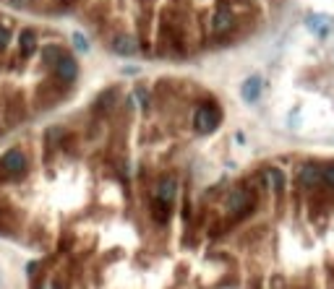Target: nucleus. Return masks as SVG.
Returning a JSON list of instances; mask_svg holds the SVG:
<instances>
[{
  "label": "nucleus",
  "mask_w": 334,
  "mask_h": 289,
  "mask_svg": "<svg viewBox=\"0 0 334 289\" xmlns=\"http://www.w3.org/2000/svg\"><path fill=\"white\" fill-rule=\"evenodd\" d=\"M321 180L326 182L329 188H334V162H329V164L321 167Z\"/></svg>",
  "instance_id": "dca6fc26"
},
{
  "label": "nucleus",
  "mask_w": 334,
  "mask_h": 289,
  "mask_svg": "<svg viewBox=\"0 0 334 289\" xmlns=\"http://www.w3.org/2000/svg\"><path fill=\"white\" fill-rule=\"evenodd\" d=\"M110 47H113V52L120 55V57H131V55L139 52V39L131 37V34H118V37L113 39Z\"/></svg>",
  "instance_id": "39448f33"
},
{
  "label": "nucleus",
  "mask_w": 334,
  "mask_h": 289,
  "mask_svg": "<svg viewBox=\"0 0 334 289\" xmlns=\"http://www.w3.org/2000/svg\"><path fill=\"white\" fill-rule=\"evenodd\" d=\"M37 268H39V263H37V261L26 263V273H29V276H34V273H37Z\"/></svg>",
  "instance_id": "6ab92c4d"
},
{
  "label": "nucleus",
  "mask_w": 334,
  "mask_h": 289,
  "mask_svg": "<svg viewBox=\"0 0 334 289\" xmlns=\"http://www.w3.org/2000/svg\"><path fill=\"white\" fill-rule=\"evenodd\" d=\"M0 170L8 172L11 177H19V175H24V172H26V157L21 154L19 149L6 151V154L0 157Z\"/></svg>",
  "instance_id": "7ed1b4c3"
},
{
  "label": "nucleus",
  "mask_w": 334,
  "mask_h": 289,
  "mask_svg": "<svg viewBox=\"0 0 334 289\" xmlns=\"http://www.w3.org/2000/svg\"><path fill=\"white\" fill-rule=\"evenodd\" d=\"M133 99H139V104H141V107L146 110V104H149V94H146V89H139V91H136V97Z\"/></svg>",
  "instance_id": "a211bd4d"
},
{
  "label": "nucleus",
  "mask_w": 334,
  "mask_h": 289,
  "mask_svg": "<svg viewBox=\"0 0 334 289\" xmlns=\"http://www.w3.org/2000/svg\"><path fill=\"white\" fill-rule=\"evenodd\" d=\"M19 47H21V55H32L37 50V34L32 32V29H24V32H21Z\"/></svg>",
  "instance_id": "9b49d317"
},
{
  "label": "nucleus",
  "mask_w": 334,
  "mask_h": 289,
  "mask_svg": "<svg viewBox=\"0 0 334 289\" xmlns=\"http://www.w3.org/2000/svg\"><path fill=\"white\" fill-rule=\"evenodd\" d=\"M63 55H66V52L60 50V47H55V44H50V47H44V50H42V60H44L47 65H55Z\"/></svg>",
  "instance_id": "4468645a"
},
{
  "label": "nucleus",
  "mask_w": 334,
  "mask_h": 289,
  "mask_svg": "<svg viewBox=\"0 0 334 289\" xmlns=\"http://www.w3.org/2000/svg\"><path fill=\"white\" fill-rule=\"evenodd\" d=\"M233 24H235V16H233V11L230 8H217V13H214V19H211V29H214L217 34H225V32H230L233 29Z\"/></svg>",
  "instance_id": "1a4fd4ad"
},
{
  "label": "nucleus",
  "mask_w": 334,
  "mask_h": 289,
  "mask_svg": "<svg viewBox=\"0 0 334 289\" xmlns=\"http://www.w3.org/2000/svg\"><path fill=\"white\" fill-rule=\"evenodd\" d=\"M115 102H118V91H115V89H107V91H102L99 99L94 102V110H97V112H110Z\"/></svg>",
  "instance_id": "9d476101"
},
{
  "label": "nucleus",
  "mask_w": 334,
  "mask_h": 289,
  "mask_svg": "<svg viewBox=\"0 0 334 289\" xmlns=\"http://www.w3.org/2000/svg\"><path fill=\"white\" fill-rule=\"evenodd\" d=\"M264 175L271 182V190H274V193H282L285 190V172L282 170H277V167H266Z\"/></svg>",
  "instance_id": "f8f14e48"
},
{
  "label": "nucleus",
  "mask_w": 334,
  "mask_h": 289,
  "mask_svg": "<svg viewBox=\"0 0 334 289\" xmlns=\"http://www.w3.org/2000/svg\"><path fill=\"white\" fill-rule=\"evenodd\" d=\"M73 47L79 50V52H89V42H86V37L81 34V32H73Z\"/></svg>",
  "instance_id": "2eb2a0df"
},
{
  "label": "nucleus",
  "mask_w": 334,
  "mask_h": 289,
  "mask_svg": "<svg viewBox=\"0 0 334 289\" xmlns=\"http://www.w3.org/2000/svg\"><path fill=\"white\" fill-rule=\"evenodd\" d=\"M52 70H55V79H58L60 84H73L76 76H79V63H76L71 55H63V57H60L58 63L52 65Z\"/></svg>",
  "instance_id": "20e7f679"
},
{
  "label": "nucleus",
  "mask_w": 334,
  "mask_h": 289,
  "mask_svg": "<svg viewBox=\"0 0 334 289\" xmlns=\"http://www.w3.org/2000/svg\"><path fill=\"white\" fill-rule=\"evenodd\" d=\"M157 198H159V203H164V206H170L175 198H178V180L175 177H162L159 180V185H157Z\"/></svg>",
  "instance_id": "6e6552de"
},
{
  "label": "nucleus",
  "mask_w": 334,
  "mask_h": 289,
  "mask_svg": "<svg viewBox=\"0 0 334 289\" xmlns=\"http://www.w3.org/2000/svg\"><path fill=\"white\" fill-rule=\"evenodd\" d=\"M8 44H11V32L6 26H0V50H6Z\"/></svg>",
  "instance_id": "f3484780"
},
{
  "label": "nucleus",
  "mask_w": 334,
  "mask_h": 289,
  "mask_svg": "<svg viewBox=\"0 0 334 289\" xmlns=\"http://www.w3.org/2000/svg\"><path fill=\"white\" fill-rule=\"evenodd\" d=\"M261 91H264V79H261V76H248V79L240 84V97L246 99L248 104H253L256 99H259Z\"/></svg>",
  "instance_id": "423d86ee"
},
{
  "label": "nucleus",
  "mask_w": 334,
  "mask_h": 289,
  "mask_svg": "<svg viewBox=\"0 0 334 289\" xmlns=\"http://www.w3.org/2000/svg\"><path fill=\"white\" fill-rule=\"evenodd\" d=\"M219 120H222L219 110L214 107V104L204 102V104H199V110H196V115H193V128L199 133H211L219 125Z\"/></svg>",
  "instance_id": "f257e3e1"
},
{
  "label": "nucleus",
  "mask_w": 334,
  "mask_h": 289,
  "mask_svg": "<svg viewBox=\"0 0 334 289\" xmlns=\"http://www.w3.org/2000/svg\"><path fill=\"white\" fill-rule=\"evenodd\" d=\"M298 182L303 188H313V185H318L321 182V167H318L316 162H306L298 170Z\"/></svg>",
  "instance_id": "0eeeda50"
},
{
  "label": "nucleus",
  "mask_w": 334,
  "mask_h": 289,
  "mask_svg": "<svg viewBox=\"0 0 334 289\" xmlns=\"http://www.w3.org/2000/svg\"><path fill=\"white\" fill-rule=\"evenodd\" d=\"M308 26L313 29L316 37H326L329 34V19L326 16H311L308 19Z\"/></svg>",
  "instance_id": "ddd939ff"
},
{
  "label": "nucleus",
  "mask_w": 334,
  "mask_h": 289,
  "mask_svg": "<svg viewBox=\"0 0 334 289\" xmlns=\"http://www.w3.org/2000/svg\"><path fill=\"white\" fill-rule=\"evenodd\" d=\"M253 203H256V198L248 193V190H233L230 195H227V208H230V214L233 216H246L248 211L253 208Z\"/></svg>",
  "instance_id": "f03ea898"
}]
</instances>
